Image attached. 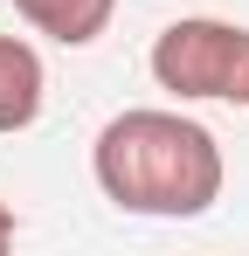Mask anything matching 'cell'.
Returning a JSON list of instances; mask_svg holds the SVG:
<instances>
[{
  "label": "cell",
  "mask_w": 249,
  "mask_h": 256,
  "mask_svg": "<svg viewBox=\"0 0 249 256\" xmlns=\"http://www.w3.org/2000/svg\"><path fill=\"white\" fill-rule=\"evenodd\" d=\"M42 97H48V70H42L35 42L0 35V138L35 125V118H42Z\"/></svg>",
  "instance_id": "cell-3"
},
{
  "label": "cell",
  "mask_w": 249,
  "mask_h": 256,
  "mask_svg": "<svg viewBox=\"0 0 249 256\" xmlns=\"http://www.w3.org/2000/svg\"><path fill=\"white\" fill-rule=\"evenodd\" d=\"M14 14H21L35 35L62 42V48H90L104 28H111L118 0H14Z\"/></svg>",
  "instance_id": "cell-4"
},
{
  "label": "cell",
  "mask_w": 249,
  "mask_h": 256,
  "mask_svg": "<svg viewBox=\"0 0 249 256\" xmlns=\"http://www.w3.org/2000/svg\"><path fill=\"white\" fill-rule=\"evenodd\" d=\"M104 201L152 222H194L222 201V138L180 111H118L90 146Z\"/></svg>",
  "instance_id": "cell-1"
},
{
  "label": "cell",
  "mask_w": 249,
  "mask_h": 256,
  "mask_svg": "<svg viewBox=\"0 0 249 256\" xmlns=\"http://www.w3.org/2000/svg\"><path fill=\"white\" fill-rule=\"evenodd\" d=\"M152 84L180 104H242L249 111V28L242 21H214V14H180L166 21L152 42Z\"/></svg>",
  "instance_id": "cell-2"
},
{
  "label": "cell",
  "mask_w": 249,
  "mask_h": 256,
  "mask_svg": "<svg viewBox=\"0 0 249 256\" xmlns=\"http://www.w3.org/2000/svg\"><path fill=\"white\" fill-rule=\"evenodd\" d=\"M14 236H21V222H14V208H0V250H14Z\"/></svg>",
  "instance_id": "cell-5"
}]
</instances>
